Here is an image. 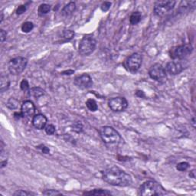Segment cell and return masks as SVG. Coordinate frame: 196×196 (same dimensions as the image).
Returning a JSON list of instances; mask_svg holds the SVG:
<instances>
[{
	"label": "cell",
	"instance_id": "obj_14",
	"mask_svg": "<svg viewBox=\"0 0 196 196\" xmlns=\"http://www.w3.org/2000/svg\"><path fill=\"white\" fill-rule=\"evenodd\" d=\"M47 117L42 114H36L32 118V125L38 130L45 129L47 124Z\"/></svg>",
	"mask_w": 196,
	"mask_h": 196
},
{
	"label": "cell",
	"instance_id": "obj_16",
	"mask_svg": "<svg viewBox=\"0 0 196 196\" xmlns=\"http://www.w3.org/2000/svg\"><path fill=\"white\" fill-rule=\"evenodd\" d=\"M9 85H10L9 78L6 75L2 74L1 78H0V91L1 93L9 89Z\"/></svg>",
	"mask_w": 196,
	"mask_h": 196
},
{
	"label": "cell",
	"instance_id": "obj_24",
	"mask_svg": "<svg viewBox=\"0 0 196 196\" xmlns=\"http://www.w3.org/2000/svg\"><path fill=\"white\" fill-rule=\"evenodd\" d=\"M189 167V164L186 162H179L178 165L176 166V169H178L180 172H184V171H186Z\"/></svg>",
	"mask_w": 196,
	"mask_h": 196
},
{
	"label": "cell",
	"instance_id": "obj_39",
	"mask_svg": "<svg viewBox=\"0 0 196 196\" xmlns=\"http://www.w3.org/2000/svg\"><path fill=\"white\" fill-rule=\"evenodd\" d=\"M192 126H193V127L194 128H195V117H193V118L192 119Z\"/></svg>",
	"mask_w": 196,
	"mask_h": 196
},
{
	"label": "cell",
	"instance_id": "obj_26",
	"mask_svg": "<svg viewBox=\"0 0 196 196\" xmlns=\"http://www.w3.org/2000/svg\"><path fill=\"white\" fill-rule=\"evenodd\" d=\"M45 133L48 135H53L55 133V126L52 124H48L45 127Z\"/></svg>",
	"mask_w": 196,
	"mask_h": 196
},
{
	"label": "cell",
	"instance_id": "obj_32",
	"mask_svg": "<svg viewBox=\"0 0 196 196\" xmlns=\"http://www.w3.org/2000/svg\"><path fill=\"white\" fill-rule=\"evenodd\" d=\"M26 11V6L22 5V6H18V8L16 10V14L17 15H22V14L24 13Z\"/></svg>",
	"mask_w": 196,
	"mask_h": 196
},
{
	"label": "cell",
	"instance_id": "obj_20",
	"mask_svg": "<svg viewBox=\"0 0 196 196\" xmlns=\"http://www.w3.org/2000/svg\"><path fill=\"white\" fill-rule=\"evenodd\" d=\"M51 10V6L48 4H42L40 5L38 8V12L39 15H44L48 14V12Z\"/></svg>",
	"mask_w": 196,
	"mask_h": 196
},
{
	"label": "cell",
	"instance_id": "obj_4",
	"mask_svg": "<svg viewBox=\"0 0 196 196\" xmlns=\"http://www.w3.org/2000/svg\"><path fill=\"white\" fill-rule=\"evenodd\" d=\"M97 45V41L90 34L84 36L79 45V53L82 56H88L94 52Z\"/></svg>",
	"mask_w": 196,
	"mask_h": 196
},
{
	"label": "cell",
	"instance_id": "obj_33",
	"mask_svg": "<svg viewBox=\"0 0 196 196\" xmlns=\"http://www.w3.org/2000/svg\"><path fill=\"white\" fill-rule=\"evenodd\" d=\"M6 37H7V33H6L5 30L1 29V30H0V41H1L2 43L6 40Z\"/></svg>",
	"mask_w": 196,
	"mask_h": 196
},
{
	"label": "cell",
	"instance_id": "obj_34",
	"mask_svg": "<svg viewBox=\"0 0 196 196\" xmlns=\"http://www.w3.org/2000/svg\"><path fill=\"white\" fill-rule=\"evenodd\" d=\"M38 148L41 149L42 150V152L43 153H45V154H48V153H50V150L48 148L47 146H45L44 145H42V146H38Z\"/></svg>",
	"mask_w": 196,
	"mask_h": 196
},
{
	"label": "cell",
	"instance_id": "obj_29",
	"mask_svg": "<svg viewBox=\"0 0 196 196\" xmlns=\"http://www.w3.org/2000/svg\"><path fill=\"white\" fill-rule=\"evenodd\" d=\"M110 7H111V2H104L102 3L101 6H100V9H101V10L103 11V12H107L110 9Z\"/></svg>",
	"mask_w": 196,
	"mask_h": 196
},
{
	"label": "cell",
	"instance_id": "obj_19",
	"mask_svg": "<svg viewBox=\"0 0 196 196\" xmlns=\"http://www.w3.org/2000/svg\"><path fill=\"white\" fill-rule=\"evenodd\" d=\"M141 18H142V15L139 12H134L133 14L130 15V22L133 26L135 25H137L139 22L141 21Z\"/></svg>",
	"mask_w": 196,
	"mask_h": 196
},
{
	"label": "cell",
	"instance_id": "obj_18",
	"mask_svg": "<svg viewBox=\"0 0 196 196\" xmlns=\"http://www.w3.org/2000/svg\"><path fill=\"white\" fill-rule=\"evenodd\" d=\"M84 195H111V192L105 189H94L90 192H84Z\"/></svg>",
	"mask_w": 196,
	"mask_h": 196
},
{
	"label": "cell",
	"instance_id": "obj_30",
	"mask_svg": "<svg viewBox=\"0 0 196 196\" xmlns=\"http://www.w3.org/2000/svg\"><path fill=\"white\" fill-rule=\"evenodd\" d=\"M72 128H73V131H75L76 133H81L83 130V126L80 123H74L72 126Z\"/></svg>",
	"mask_w": 196,
	"mask_h": 196
},
{
	"label": "cell",
	"instance_id": "obj_22",
	"mask_svg": "<svg viewBox=\"0 0 196 196\" xmlns=\"http://www.w3.org/2000/svg\"><path fill=\"white\" fill-rule=\"evenodd\" d=\"M86 106L88 108V110H90L92 112H94V111L98 110V103H97V102L95 101L94 100H93V99H88V100H87V102H86Z\"/></svg>",
	"mask_w": 196,
	"mask_h": 196
},
{
	"label": "cell",
	"instance_id": "obj_21",
	"mask_svg": "<svg viewBox=\"0 0 196 196\" xmlns=\"http://www.w3.org/2000/svg\"><path fill=\"white\" fill-rule=\"evenodd\" d=\"M6 106L10 110H15L18 106V100L15 98H11L8 100Z\"/></svg>",
	"mask_w": 196,
	"mask_h": 196
},
{
	"label": "cell",
	"instance_id": "obj_7",
	"mask_svg": "<svg viewBox=\"0 0 196 196\" xmlns=\"http://www.w3.org/2000/svg\"><path fill=\"white\" fill-rule=\"evenodd\" d=\"M175 1H158L155 3L154 13L159 17L165 16L175 7Z\"/></svg>",
	"mask_w": 196,
	"mask_h": 196
},
{
	"label": "cell",
	"instance_id": "obj_17",
	"mask_svg": "<svg viewBox=\"0 0 196 196\" xmlns=\"http://www.w3.org/2000/svg\"><path fill=\"white\" fill-rule=\"evenodd\" d=\"M29 94L31 97H33L34 98H38L45 94V90L41 87H34L29 89Z\"/></svg>",
	"mask_w": 196,
	"mask_h": 196
},
{
	"label": "cell",
	"instance_id": "obj_10",
	"mask_svg": "<svg viewBox=\"0 0 196 196\" xmlns=\"http://www.w3.org/2000/svg\"><path fill=\"white\" fill-rule=\"evenodd\" d=\"M108 105L114 112H122L127 108L128 102L126 98L117 97L109 100Z\"/></svg>",
	"mask_w": 196,
	"mask_h": 196
},
{
	"label": "cell",
	"instance_id": "obj_38",
	"mask_svg": "<svg viewBox=\"0 0 196 196\" xmlns=\"http://www.w3.org/2000/svg\"><path fill=\"white\" fill-rule=\"evenodd\" d=\"M136 95L139 97H144V94H143V92L142 91H137L136 92Z\"/></svg>",
	"mask_w": 196,
	"mask_h": 196
},
{
	"label": "cell",
	"instance_id": "obj_3",
	"mask_svg": "<svg viewBox=\"0 0 196 196\" xmlns=\"http://www.w3.org/2000/svg\"><path fill=\"white\" fill-rule=\"evenodd\" d=\"M100 135L102 140L106 144H116L121 140L120 133L111 126H105L100 128Z\"/></svg>",
	"mask_w": 196,
	"mask_h": 196
},
{
	"label": "cell",
	"instance_id": "obj_40",
	"mask_svg": "<svg viewBox=\"0 0 196 196\" xmlns=\"http://www.w3.org/2000/svg\"><path fill=\"white\" fill-rule=\"evenodd\" d=\"M3 21V13L1 12V19H0V22H2Z\"/></svg>",
	"mask_w": 196,
	"mask_h": 196
},
{
	"label": "cell",
	"instance_id": "obj_1",
	"mask_svg": "<svg viewBox=\"0 0 196 196\" xmlns=\"http://www.w3.org/2000/svg\"><path fill=\"white\" fill-rule=\"evenodd\" d=\"M102 178L108 184L120 187L130 186L133 182L130 175L115 166L103 170L102 172Z\"/></svg>",
	"mask_w": 196,
	"mask_h": 196
},
{
	"label": "cell",
	"instance_id": "obj_35",
	"mask_svg": "<svg viewBox=\"0 0 196 196\" xmlns=\"http://www.w3.org/2000/svg\"><path fill=\"white\" fill-rule=\"evenodd\" d=\"M14 117H15V118L17 119V120H19L21 117H23L22 113H20V114H18V113H15V114H14Z\"/></svg>",
	"mask_w": 196,
	"mask_h": 196
},
{
	"label": "cell",
	"instance_id": "obj_5",
	"mask_svg": "<svg viewBox=\"0 0 196 196\" xmlns=\"http://www.w3.org/2000/svg\"><path fill=\"white\" fill-rule=\"evenodd\" d=\"M28 65V59L24 57H16L9 61L8 68L9 72L14 75L20 74L26 69Z\"/></svg>",
	"mask_w": 196,
	"mask_h": 196
},
{
	"label": "cell",
	"instance_id": "obj_15",
	"mask_svg": "<svg viewBox=\"0 0 196 196\" xmlns=\"http://www.w3.org/2000/svg\"><path fill=\"white\" fill-rule=\"evenodd\" d=\"M76 9V4L74 2H70L68 4H67L65 7L63 8L62 11V14L65 16H69L71 15Z\"/></svg>",
	"mask_w": 196,
	"mask_h": 196
},
{
	"label": "cell",
	"instance_id": "obj_8",
	"mask_svg": "<svg viewBox=\"0 0 196 196\" xmlns=\"http://www.w3.org/2000/svg\"><path fill=\"white\" fill-rule=\"evenodd\" d=\"M149 75L152 79L160 83L166 82L167 79L166 70L160 64H155L152 66L149 70Z\"/></svg>",
	"mask_w": 196,
	"mask_h": 196
},
{
	"label": "cell",
	"instance_id": "obj_25",
	"mask_svg": "<svg viewBox=\"0 0 196 196\" xmlns=\"http://www.w3.org/2000/svg\"><path fill=\"white\" fill-rule=\"evenodd\" d=\"M43 195H62L63 194L58 190H54V189H49V190H45L43 192Z\"/></svg>",
	"mask_w": 196,
	"mask_h": 196
},
{
	"label": "cell",
	"instance_id": "obj_27",
	"mask_svg": "<svg viewBox=\"0 0 196 196\" xmlns=\"http://www.w3.org/2000/svg\"><path fill=\"white\" fill-rule=\"evenodd\" d=\"M63 36L66 40H70L74 36V32L72 30H65L63 32Z\"/></svg>",
	"mask_w": 196,
	"mask_h": 196
},
{
	"label": "cell",
	"instance_id": "obj_37",
	"mask_svg": "<svg viewBox=\"0 0 196 196\" xmlns=\"http://www.w3.org/2000/svg\"><path fill=\"white\" fill-rule=\"evenodd\" d=\"M74 73V70H67V71H65L62 73V74H71Z\"/></svg>",
	"mask_w": 196,
	"mask_h": 196
},
{
	"label": "cell",
	"instance_id": "obj_13",
	"mask_svg": "<svg viewBox=\"0 0 196 196\" xmlns=\"http://www.w3.org/2000/svg\"><path fill=\"white\" fill-rule=\"evenodd\" d=\"M184 67L178 62H170L166 66V72L171 75H177L181 73Z\"/></svg>",
	"mask_w": 196,
	"mask_h": 196
},
{
	"label": "cell",
	"instance_id": "obj_23",
	"mask_svg": "<svg viewBox=\"0 0 196 196\" xmlns=\"http://www.w3.org/2000/svg\"><path fill=\"white\" fill-rule=\"evenodd\" d=\"M34 28V25L31 22H26L23 23L22 26V31L25 33H29Z\"/></svg>",
	"mask_w": 196,
	"mask_h": 196
},
{
	"label": "cell",
	"instance_id": "obj_31",
	"mask_svg": "<svg viewBox=\"0 0 196 196\" xmlns=\"http://www.w3.org/2000/svg\"><path fill=\"white\" fill-rule=\"evenodd\" d=\"M34 195V194L31 193V192H26V191H23V190L17 191V192H15V193L13 194V195H15V196H18V195H26V196H28V195Z\"/></svg>",
	"mask_w": 196,
	"mask_h": 196
},
{
	"label": "cell",
	"instance_id": "obj_2",
	"mask_svg": "<svg viewBox=\"0 0 196 196\" xmlns=\"http://www.w3.org/2000/svg\"><path fill=\"white\" fill-rule=\"evenodd\" d=\"M166 192L162 186L156 181H146L139 188V195L142 196L164 195Z\"/></svg>",
	"mask_w": 196,
	"mask_h": 196
},
{
	"label": "cell",
	"instance_id": "obj_11",
	"mask_svg": "<svg viewBox=\"0 0 196 196\" xmlns=\"http://www.w3.org/2000/svg\"><path fill=\"white\" fill-rule=\"evenodd\" d=\"M74 84L79 89L85 90V89H88L92 87L93 81H92V78H90V75L87 74H83L74 78Z\"/></svg>",
	"mask_w": 196,
	"mask_h": 196
},
{
	"label": "cell",
	"instance_id": "obj_36",
	"mask_svg": "<svg viewBox=\"0 0 196 196\" xmlns=\"http://www.w3.org/2000/svg\"><path fill=\"white\" fill-rule=\"evenodd\" d=\"M189 176L192 178H195V170H192L191 171L190 173H189Z\"/></svg>",
	"mask_w": 196,
	"mask_h": 196
},
{
	"label": "cell",
	"instance_id": "obj_12",
	"mask_svg": "<svg viewBox=\"0 0 196 196\" xmlns=\"http://www.w3.org/2000/svg\"><path fill=\"white\" fill-rule=\"evenodd\" d=\"M21 113L23 117H32L35 113V106L31 100H26L22 104Z\"/></svg>",
	"mask_w": 196,
	"mask_h": 196
},
{
	"label": "cell",
	"instance_id": "obj_9",
	"mask_svg": "<svg viewBox=\"0 0 196 196\" xmlns=\"http://www.w3.org/2000/svg\"><path fill=\"white\" fill-rule=\"evenodd\" d=\"M142 57L139 53L131 54L126 61V66L128 70L132 73H136L142 65Z\"/></svg>",
	"mask_w": 196,
	"mask_h": 196
},
{
	"label": "cell",
	"instance_id": "obj_28",
	"mask_svg": "<svg viewBox=\"0 0 196 196\" xmlns=\"http://www.w3.org/2000/svg\"><path fill=\"white\" fill-rule=\"evenodd\" d=\"M20 87H21L22 90H23V91L26 92V91H29V82H28L27 80L24 79L22 81L21 84H20Z\"/></svg>",
	"mask_w": 196,
	"mask_h": 196
},
{
	"label": "cell",
	"instance_id": "obj_6",
	"mask_svg": "<svg viewBox=\"0 0 196 196\" xmlns=\"http://www.w3.org/2000/svg\"><path fill=\"white\" fill-rule=\"evenodd\" d=\"M192 45L190 44H186V45H178V46L174 47L171 48L169 51V55L172 59H184L189 55H190L192 52Z\"/></svg>",
	"mask_w": 196,
	"mask_h": 196
}]
</instances>
